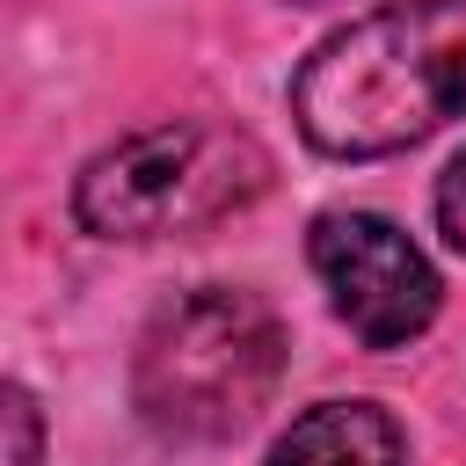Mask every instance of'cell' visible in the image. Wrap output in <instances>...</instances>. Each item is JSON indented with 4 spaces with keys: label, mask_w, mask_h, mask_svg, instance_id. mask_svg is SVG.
I'll list each match as a JSON object with an SVG mask.
<instances>
[{
    "label": "cell",
    "mask_w": 466,
    "mask_h": 466,
    "mask_svg": "<svg viewBox=\"0 0 466 466\" xmlns=\"http://www.w3.org/2000/svg\"><path fill=\"white\" fill-rule=\"evenodd\" d=\"M466 109V0H393L335 29L291 80L306 146L379 160Z\"/></svg>",
    "instance_id": "cell-1"
},
{
    "label": "cell",
    "mask_w": 466,
    "mask_h": 466,
    "mask_svg": "<svg viewBox=\"0 0 466 466\" xmlns=\"http://www.w3.org/2000/svg\"><path fill=\"white\" fill-rule=\"evenodd\" d=\"M284 379V328L240 284H197L167 299L131 357L138 415L182 444L240 437Z\"/></svg>",
    "instance_id": "cell-2"
},
{
    "label": "cell",
    "mask_w": 466,
    "mask_h": 466,
    "mask_svg": "<svg viewBox=\"0 0 466 466\" xmlns=\"http://www.w3.org/2000/svg\"><path fill=\"white\" fill-rule=\"evenodd\" d=\"M262 189H269V153L255 131L218 116H167L80 167L73 218L102 240H167L248 211Z\"/></svg>",
    "instance_id": "cell-3"
},
{
    "label": "cell",
    "mask_w": 466,
    "mask_h": 466,
    "mask_svg": "<svg viewBox=\"0 0 466 466\" xmlns=\"http://www.w3.org/2000/svg\"><path fill=\"white\" fill-rule=\"evenodd\" d=\"M306 255H313V277L328 284V306L364 350H400L437 320V269L393 218L320 211Z\"/></svg>",
    "instance_id": "cell-4"
},
{
    "label": "cell",
    "mask_w": 466,
    "mask_h": 466,
    "mask_svg": "<svg viewBox=\"0 0 466 466\" xmlns=\"http://www.w3.org/2000/svg\"><path fill=\"white\" fill-rule=\"evenodd\" d=\"M400 422L386 415V408H371V400H320V408H306L284 437H277V451H269V466H400Z\"/></svg>",
    "instance_id": "cell-5"
},
{
    "label": "cell",
    "mask_w": 466,
    "mask_h": 466,
    "mask_svg": "<svg viewBox=\"0 0 466 466\" xmlns=\"http://www.w3.org/2000/svg\"><path fill=\"white\" fill-rule=\"evenodd\" d=\"M0 466H44V415L7 371H0Z\"/></svg>",
    "instance_id": "cell-6"
},
{
    "label": "cell",
    "mask_w": 466,
    "mask_h": 466,
    "mask_svg": "<svg viewBox=\"0 0 466 466\" xmlns=\"http://www.w3.org/2000/svg\"><path fill=\"white\" fill-rule=\"evenodd\" d=\"M437 226H444V240L466 255V153L444 167V182H437Z\"/></svg>",
    "instance_id": "cell-7"
}]
</instances>
